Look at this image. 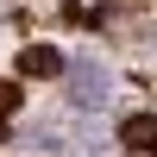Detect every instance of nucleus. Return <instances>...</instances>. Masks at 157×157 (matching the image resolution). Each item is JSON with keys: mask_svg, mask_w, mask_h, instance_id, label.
<instances>
[{"mask_svg": "<svg viewBox=\"0 0 157 157\" xmlns=\"http://www.w3.org/2000/svg\"><path fill=\"white\" fill-rule=\"evenodd\" d=\"M19 69L32 75V82H50V75H63V57H57V50H44V44H32V50L19 57Z\"/></svg>", "mask_w": 157, "mask_h": 157, "instance_id": "f257e3e1", "label": "nucleus"}, {"mask_svg": "<svg viewBox=\"0 0 157 157\" xmlns=\"http://www.w3.org/2000/svg\"><path fill=\"white\" fill-rule=\"evenodd\" d=\"M120 138L132 151H157V113H132V120L120 126Z\"/></svg>", "mask_w": 157, "mask_h": 157, "instance_id": "f03ea898", "label": "nucleus"}, {"mask_svg": "<svg viewBox=\"0 0 157 157\" xmlns=\"http://www.w3.org/2000/svg\"><path fill=\"white\" fill-rule=\"evenodd\" d=\"M6 113H19V88H13V82H0V120H6Z\"/></svg>", "mask_w": 157, "mask_h": 157, "instance_id": "7ed1b4c3", "label": "nucleus"}]
</instances>
